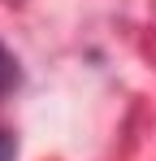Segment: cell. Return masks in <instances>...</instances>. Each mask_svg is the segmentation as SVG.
Instances as JSON below:
<instances>
[{"label":"cell","mask_w":156,"mask_h":161,"mask_svg":"<svg viewBox=\"0 0 156 161\" xmlns=\"http://www.w3.org/2000/svg\"><path fill=\"white\" fill-rule=\"evenodd\" d=\"M13 87H18V61H13V53L0 44V96L13 92Z\"/></svg>","instance_id":"6da1fadb"},{"label":"cell","mask_w":156,"mask_h":161,"mask_svg":"<svg viewBox=\"0 0 156 161\" xmlns=\"http://www.w3.org/2000/svg\"><path fill=\"white\" fill-rule=\"evenodd\" d=\"M0 161H18V135L0 131Z\"/></svg>","instance_id":"7a4b0ae2"}]
</instances>
